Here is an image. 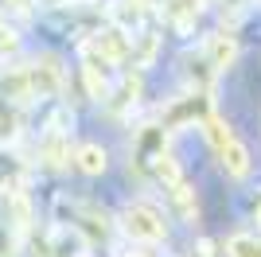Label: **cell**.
Masks as SVG:
<instances>
[{
    "label": "cell",
    "instance_id": "cell-1",
    "mask_svg": "<svg viewBox=\"0 0 261 257\" xmlns=\"http://www.w3.org/2000/svg\"><path fill=\"white\" fill-rule=\"evenodd\" d=\"M121 226H125V234H129L133 242H144V246H156V242H164V234H168L164 214L156 211V207H148V203H129L121 211Z\"/></svg>",
    "mask_w": 261,
    "mask_h": 257
},
{
    "label": "cell",
    "instance_id": "cell-2",
    "mask_svg": "<svg viewBox=\"0 0 261 257\" xmlns=\"http://www.w3.org/2000/svg\"><path fill=\"white\" fill-rule=\"evenodd\" d=\"M207 113H211V97L191 94V97H179L175 106H168L160 117H164V128H184V125H191V121H203Z\"/></svg>",
    "mask_w": 261,
    "mask_h": 257
},
{
    "label": "cell",
    "instance_id": "cell-3",
    "mask_svg": "<svg viewBox=\"0 0 261 257\" xmlns=\"http://www.w3.org/2000/svg\"><path fill=\"white\" fill-rule=\"evenodd\" d=\"M28 82H32L35 97H55L63 90V66H59V59H35V63H28Z\"/></svg>",
    "mask_w": 261,
    "mask_h": 257
},
{
    "label": "cell",
    "instance_id": "cell-4",
    "mask_svg": "<svg viewBox=\"0 0 261 257\" xmlns=\"http://www.w3.org/2000/svg\"><path fill=\"white\" fill-rule=\"evenodd\" d=\"M0 97L8 106H32V82H28V66H4L0 70Z\"/></svg>",
    "mask_w": 261,
    "mask_h": 257
},
{
    "label": "cell",
    "instance_id": "cell-5",
    "mask_svg": "<svg viewBox=\"0 0 261 257\" xmlns=\"http://www.w3.org/2000/svg\"><path fill=\"white\" fill-rule=\"evenodd\" d=\"M74 152H70V133H43V144H39V164L47 171H63L70 168Z\"/></svg>",
    "mask_w": 261,
    "mask_h": 257
},
{
    "label": "cell",
    "instance_id": "cell-6",
    "mask_svg": "<svg viewBox=\"0 0 261 257\" xmlns=\"http://www.w3.org/2000/svg\"><path fill=\"white\" fill-rule=\"evenodd\" d=\"M141 90H144V82H141V70L137 74H125L117 86H109V97H106V106H109V113H129L137 101H141Z\"/></svg>",
    "mask_w": 261,
    "mask_h": 257
},
{
    "label": "cell",
    "instance_id": "cell-7",
    "mask_svg": "<svg viewBox=\"0 0 261 257\" xmlns=\"http://www.w3.org/2000/svg\"><path fill=\"white\" fill-rule=\"evenodd\" d=\"M148 16H152V0H117V4L109 8V20L117 23V28H125V32L141 28Z\"/></svg>",
    "mask_w": 261,
    "mask_h": 257
},
{
    "label": "cell",
    "instance_id": "cell-8",
    "mask_svg": "<svg viewBox=\"0 0 261 257\" xmlns=\"http://www.w3.org/2000/svg\"><path fill=\"white\" fill-rule=\"evenodd\" d=\"M74 211H78V214H74V230H78V234H86L90 242H98V238L109 234V218H106V211H101V207L78 203Z\"/></svg>",
    "mask_w": 261,
    "mask_h": 257
},
{
    "label": "cell",
    "instance_id": "cell-9",
    "mask_svg": "<svg viewBox=\"0 0 261 257\" xmlns=\"http://www.w3.org/2000/svg\"><path fill=\"white\" fill-rule=\"evenodd\" d=\"M234 59H238V39L230 32H218V35L207 39V63L215 66V70H226Z\"/></svg>",
    "mask_w": 261,
    "mask_h": 257
},
{
    "label": "cell",
    "instance_id": "cell-10",
    "mask_svg": "<svg viewBox=\"0 0 261 257\" xmlns=\"http://www.w3.org/2000/svg\"><path fill=\"white\" fill-rule=\"evenodd\" d=\"M74 164L82 175H101L106 171V164H109V156H106V148H101L98 140H86V144H78L74 148Z\"/></svg>",
    "mask_w": 261,
    "mask_h": 257
},
{
    "label": "cell",
    "instance_id": "cell-11",
    "mask_svg": "<svg viewBox=\"0 0 261 257\" xmlns=\"http://www.w3.org/2000/svg\"><path fill=\"white\" fill-rule=\"evenodd\" d=\"M218 156H222V168H226L230 179H246V175H250V148H246L242 140L222 144V148H218Z\"/></svg>",
    "mask_w": 261,
    "mask_h": 257
},
{
    "label": "cell",
    "instance_id": "cell-12",
    "mask_svg": "<svg viewBox=\"0 0 261 257\" xmlns=\"http://www.w3.org/2000/svg\"><path fill=\"white\" fill-rule=\"evenodd\" d=\"M156 51H160V35L137 32V35H133V43H129V59H125V63H133L137 70H144V66H152Z\"/></svg>",
    "mask_w": 261,
    "mask_h": 257
},
{
    "label": "cell",
    "instance_id": "cell-13",
    "mask_svg": "<svg viewBox=\"0 0 261 257\" xmlns=\"http://www.w3.org/2000/svg\"><path fill=\"white\" fill-rule=\"evenodd\" d=\"M164 191H168V199L175 203V211L184 214L187 222H195V218H199V203H195V191H191V187L184 183V175H179L175 183H168Z\"/></svg>",
    "mask_w": 261,
    "mask_h": 257
},
{
    "label": "cell",
    "instance_id": "cell-14",
    "mask_svg": "<svg viewBox=\"0 0 261 257\" xmlns=\"http://www.w3.org/2000/svg\"><path fill=\"white\" fill-rule=\"evenodd\" d=\"M82 82H86V90H90V97H98V101H106L109 97V74H106V66H98V63H82Z\"/></svg>",
    "mask_w": 261,
    "mask_h": 257
},
{
    "label": "cell",
    "instance_id": "cell-15",
    "mask_svg": "<svg viewBox=\"0 0 261 257\" xmlns=\"http://www.w3.org/2000/svg\"><path fill=\"white\" fill-rule=\"evenodd\" d=\"M199 125H203V137H207V144L211 148H222V144H230V140H234V133H230V125L222 117H215V113H207V117L199 121Z\"/></svg>",
    "mask_w": 261,
    "mask_h": 257
},
{
    "label": "cell",
    "instance_id": "cell-16",
    "mask_svg": "<svg viewBox=\"0 0 261 257\" xmlns=\"http://www.w3.org/2000/svg\"><path fill=\"white\" fill-rule=\"evenodd\" d=\"M226 257H261V238L257 234H234V238H226Z\"/></svg>",
    "mask_w": 261,
    "mask_h": 257
},
{
    "label": "cell",
    "instance_id": "cell-17",
    "mask_svg": "<svg viewBox=\"0 0 261 257\" xmlns=\"http://www.w3.org/2000/svg\"><path fill=\"white\" fill-rule=\"evenodd\" d=\"M20 242H23V238L16 234V226L0 222V257H16V253H20Z\"/></svg>",
    "mask_w": 261,
    "mask_h": 257
},
{
    "label": "cell",
    "instance_id": "cell-18",
    "mask_svg": "<svg viewBox=\"0 0 261 257\" xmlns=\"http://www.w3.org/2000/svg\"><path fill=\"white\" fill-rule=\"evenodd\" d=\"M16 47H20V39H16V32H12L8 23L0 20V59H4V55H16Z\"/></svg>",
    "mask_w": 261,
    "mask_h": 257
},
{
    "label": "cell",
    "instance_id": "cell-19",
    "mask_svg": "<svg viewBox=\"0 0 261 257\" xmlns=\"http://www.w3.org/2000/svg\"><path fill=\"white\" fill-rule=\"evenodd\" d=\"M4 4H8L12 12H20V16H28V12H32V4H35V0H4Z\"/></svg>",
    "mask_w": 261,
    "mask_h": 257
},
{
    "label": "cell",
    "instance_id": "cell-20",
    "mask_svg": "<svg viewBox=\"0 0 261 257\" xmlns=\"http://www.w3.org/2000/svg\"><path fill=\"white\" fill-rule=\"evenodd\" d=\"M199 253H203V257H215V242H199Z\"/></svg>",
    "mask_w": 261,
    "mask_h": 257
},
{
    "label": "cell",
    "instance_id": "cell-21",
    "mask_svg": "<svg viewBox=\"0 0 261 257\" xmlns=\"http://www.w3.org/2000/svg\"><path fill=\"white\" fill-rule=\"evenodd\" d=\"M257 222H261V203H257Z\"/></svg>",
    "mask_w": 261,
    "mask_h": 257
},
{
    "label": "cell",
    "instance_id": "cell-22",
    "mask_svg": "<svg viewBox=\"0 0 261 257\" xmlns=\"http://www.w3.org/2000/svg\"><path fill=\"white\" fill-rule=\"evenodd\" d=\"M129 257H148V253H129Z\"/></svg>",
    "mask_w": 261,
    "mask_h": 257
}]
</instances>
